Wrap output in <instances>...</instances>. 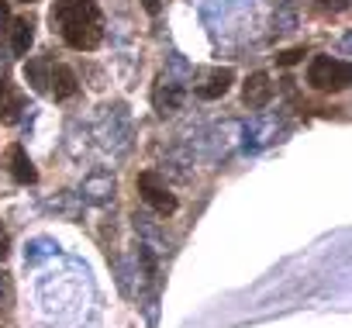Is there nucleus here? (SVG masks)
<instances>
[{"instance_id": "obj_14", "label": "nucleus", "mask_w": 352, "mask_h": 328, "mask_svg": "<svg viewBox=\"0 0 352 328\" xmlns=\"http://www.w3.org/2000/svg\"><path fill=\"white\" fill-rule=\"evenodd\" d=\"M142 8H145L148 14H159V0H142Z\"/></svg>"}, {"instance_id": "obj_9", "label": "nucleus", "mask_w": 352, "mask_h": 328, "mask_svg": "<svg viewBox=\"0 0 352 328\" xmlns=\"http://www.w3.org/2000/svg\"><path fill=\"white\" fill-rule=\"evenodd\" d=\"M8 35H11L14 56H28L32 45H35V21H32V18H18V21H11Z\"/></svg>"}, {"instance_id": "obj_13", "label": "nucleus", "mask_w": 352, "mask_h": 328, "mask_svg": "<svg viewBox=\"0 0 352 328\" xmlns=\"http://www.w3.org/2000/svg\"><path fill=\"white\" fill-rule=\"evenodd\" d=\"M321 8H328V11H345L349 0H321Z\"/></svg>"}, {"instance_id": "obj_1", "label": "nucleus", "mask_w": 352, "mask_h": 328, "mask_svg": "<svg viewBox=\"0 0 352 328\" xmlns=\"http://www.w3.org/2000/svg\"><path fill=\"white\" fill-rule=\"evenodd\" d=\"M49 21L52 32H59V39L76 52H94L104 42V11L97 0H59Z\"/></svg>"}, {"instance_id": "obj_15", "label": "nucleus", "mask_w": 352, "mask_h": 328, "mask_svg": "<svg viewBox=\"0 0 352 328\" xmlns=\"http://www.w3.org/2000/svg\"><path fill=\"white\" fill-rule=\"evenodd\" d=\"M25 4H32V0H25Z\"/></svg>"}, {"instance_id": "obj_3", "label": "nucleus", "mask_w": 352, "mask_h": 328, "mask_svg": "<svg viewBox=\"0 0 352 328\" xmlns=\"http://www.w3.org/2000/svg\"><path fill=\"white\" fill-rule=\"evenodd\" d=\"M138 194L142 201L155 211V215H176V208H180V201H176V194L155 177V173H138Z\"/></svg>"}, {"instance_id": "obj_8", "label": "nucleus", "mask_w": 352, "mask_h": 328, "mask_svg": "<svg viewBox=\"0 0 352 328\" xmlns=\"http://www.w3.org/2000/svg\"><path fill=\"white\" fill-rule=\"evenodd\" d=\"M52 56L45 52V56H35V59H28L25 63V80L32 83V90L35 94H45L49 90V73H52Z\"/></svg>"}, {"instance_id": "obj_7", "label": "nucleus", "mask_w": 352, "mask_h": 328, "mask_svg": "<svg viewBox=\"0 0 352 328\" xmlns=\"http://www.w3.org/2000/svg\"><path fill=\"white\" fill-rule=\"evenodd\" d=\"M242 100H245V107H266L273 100V80H270V73H252L242 83Z\"/></svg>"}, {"instance_id": "obj_10", "label": "nucleus", "mask_w": 352, "mask_h": 328, "mask_svg": "<svg viewBox=\"0 0 352 328\" xmlns=\"http://www.w3.org/2000/svg\"><path fill=\"white\" fill-rule=\"evenodd\" d=\"M307 56V49H287L283 56H276V66H294V63H300Z\"/></svg>"}, {"instance_id": "obj_6", "label": "nucleus", "mask_w": 352, "mask_h": 328, "mask_svg": "<svg viewBox=\"0 0 352 328\" xmlns=\"http://www.w3.org/2000/svg\"><path fill=\"white\" fill-rule=\"evenodd\" d=\"M80 90V80H76V73L66 66V63H52V73H49V97L52 100H69L73 94Z\"/></svg>"}, {"instance_id": "obj_2", "label": "nucleus", "mask_w": 352, "mask_h": 328, "mask_svg": "<svg viewBox=\"0 0 352 328\" xmlns=\"http://www.w3.org/2000/svg\"><path fill=\"white\" fill-rule=\"evenodd\" d=\"M307 83L321 94H342L352 83V66L331 56H314L307 66Z\"/></svg>"}, {"instance_id": "obj_11", "label": "nucleus", "mask_w": 352, "mask_h": 328, "mask_svg": "<svg viewBox=\"0 0 352 328\" xmlns=\"http://www.w3.org/2000/svg\"><path fill=\"white\" fill-rule=\"evenodd\" d=\"M11 256V232L0 225V259H8Z\"/></svg>"}, {"instance_id": "obj_12", "label": "nucleus", "mask_w": 352, "mask_h": 328, "mask_svg": "<svg viewBox=\"0 0 352 328\" xmlns=\"http://www.w3.org/2000/svg\"><path fill=\"white\" fill-rule=\"evenodd\" d=\"M8 21H11V18H8V4H4V0H0V39L8 35Z\"/></svg>"}, {"instance_id": "obj_5", "label": "nucleus", "mask_w": 352, "mask_h": 328, "mask_svg": "<svg viewBox=\"0 0 352 328\" xmlns=\"http://www.w3.org/2000/svg\"><path fill=\"white\" fill-rule=\"evenodd\" d=\"M4 159H8V170H11V180H14V184H21V187L38 184V170H35V162L28 159V152H25V145H21V142L8 145Z\"/></svg>"}, {"instance_id": "obj_4", "label": "nucleus", "mask_w": 352, "mask_h": 328, "mask_svg": "<svg viewBox=\"0 0 352 328\" xmlns=\"http://www.w3.org/2000/svg\"><path fill=\"white\" fill-rule=\"evenodd\" d=\"M232 83H235V73H232L228 66H218V69H208V73L197 76L194 94H197L201 100H218V97H225V94L232 90Z\"/></svg>"}]
</instances>
